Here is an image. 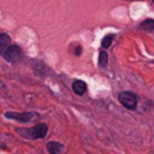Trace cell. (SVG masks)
<instances>
[{
    "mask_svg": "<svg viewBox=\"0 0 154 154\" xmlns=\"http://www.w3.org/2000/svg\"><path fill=\"white\" fill-rule=\"evenodd\" d=\"M107 61H108V55H107V53H106L105 51L100 52V54H99V65H100L101 67H105V66L107 65Z\"/></svg>",
    "mask_w": 154,
    "mask_h": 154,
    "instance_id": "cell-9",
    "label": "cell"
},
{
    "mask_svg": "<svg viewBox=\"0 0 154 154\" xmlns=\"http://www.w3.org/2000/svg\"><path fill=\"white\" fill-rule=\"evenodd\" d=\"M22 132H26V137H30V138H43L47 134V125L41 123L29 130H20Z\"/></svg>",
    "mask_w": 154,
    "mask_h": 154,
    "instance_id": "cell-3",
    "label": "cell"
},
{
    "mask_svg": "<svg viewBox=\"0 0 154 154\" xmlns=\"http://www.w3.org/2000/svg\"><path fill=\"white\" fill-rule=\"evenodd\" d=\"M4 58L7 61L11 63H17L23 58V51L20 47L16 46V45H10V47L6 49V52L4 53Z\"/></svg>",
    "mask_w": 154,
    "mask_h": 154,
    "instance_id": "cell-2",
    "label": "cell"
},
{
    "mask_svg": "<svg viewBox=\"0 0 154 154\" xmlns=\"http://www.w3.org/2000/svg\"><path fill=\"white\" fill-rule=\"evenodd\" d=\"M119 101L123 106L129 109H136L137 107V96L131 91H123L119 94Z\"/></svg>",
    "mask_w": 154,
    "mask_h": 154,
    "instance_id": "cell-1",
    "label": "cell"
},
{
    "mask_svg": "<svg viewBox=\"0 0 154 154\" xmlns=\"http://www.w3.org/2000/svg\"><path fill=\"white\" fill-rule=\"evenodd\" d=\"M140 29L141 30H147V31H152L154 30V19H146L140 24Z\"/></svg>",
    "mask_w": 154,
    "mask_h": 154,
    "instance_id": "cell-8",
    "label": "cell"
},
{
    "mask_svg": "<svg viewBox=\"0 0 154 154\" xmlns=\"http://www.w3.org/2000/svg\"><path fill=\"white\" fill-rule=\"evenodd\" d=\"M112 40H113V35H107V36H105V37L102 38V41H101V46H102L103 48H108V47L111 46V43H112Z\"/></svg>",
    "mask_w": 154,
    "mask_h": 154,
    "instance_id": "cell-10",
    "label": "cell"
},
{
    "mask_svg": "<svg viewBox=\"0 0 154 154\" xmlns=\"http://www.w3.org/2000/svg\"><path fill=\"white\" fill-rule=\"evenodd\" d=\"M10 42H11V38L7 34H0V53L2 55L6 52V49L10 47Z\"/></svg>",
    "mask_w": 154,
    "mask_h": 154,
    "instance_id": "cell-5",
    "label": "cell"
},
{
    "mask_svg": "<svg viewBox=\"0 0 154 154\" xmlns=\"http://www.w3.org/2000/svg\"><path fill=\"white\" fill-rule=\"evenodd\" d=\"M47 149L51 154H60L63 150V146L58 142H49L47 144Z\"/></svg>",
    "mask_w": 154,
    "mask_h": 154,
    "instance_id": "cell-7",
    "label": "cell"
},
{
    "mask_svg": "<svg viewBox=\"0 0 154 154\" xmlns=\"http://www.w3.org/2000/svg\"><path fill=\"white\" fill-rule=\"evenodd\" d=\"M6 118H11V119H16L19 122H29L31 119V114L30 113H16V112H6L5 113Z\"/></svg>",
    "mask_w": 154,
    "mask_h": 154,
    "instance_id": "cell-4",
    "label": "cell"
},
{
    "mask_svg": "<svg viewBox=\"0 0 154 154\" xmlns=\"http://www.w3.org/2000/svg\"><path fill=\"white\" fill-rule=\"evenodd\" d=\"M72 89L73 91L77 94V95H83L85 93V89H87V85L83 81H76L73 84H72Z\"/></svg>",
    "mask_w": 154,
    "mask_h": 154,
    "instance_id": "cell-6",
    "label": "cell"
},
{
    "mask_svg": "<svg viewBox=\"0 0 154 154\" xmlns=\"http://www.w3.org/2000/svg\"><path fill=\"white\" fill-rule=\"evenodd\" d=\"M153 2H154V0H153Z\"/></svg>",
    "mask_w": 154,
    "mask_h": 154,
    "instance_id": "cell-11",
    "label": "cell"
}]
</instances>
